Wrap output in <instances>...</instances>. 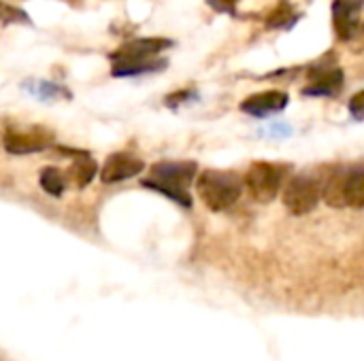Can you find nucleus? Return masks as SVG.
I'll return each instance as SVG.
<instances>
[{
	"mask_svg": "<svg viewBox=\"0 0 364 361\" xmlns=\"http://www.w3.org/2000/svg\"><path fill=\"white\" fill-rule=\"evenodd\" d=\"M173 47L168 38H136L124 43L115 53H111V74L113 77H134L145 72H158L166 68V60L158 57L164 49Z\"/></svg>",
	"mask_w": 364,
	"mask_h": 361,
	"instance_id": "1",
	"label": "nucleus"
},
{
	"mask_svg": "<svg viewBox=\"0 0 364 361\" xmlns=\"http://www.w3.org/2000/svg\"><path fill=\"white\" fill-rule=\"evenodd\" d=\"M196 172L194 162H158L151 166L149 177L141 179V185L166 196L181 209H192L190 183L198 179Z\"/></svg>",
	"mask_w": 364,
	"mask_h": 361,
	"instance_id": "2",
	"label": "nucleus"
},
{
	"mask_svg": "<svg viewBox=\"0 0 364 361\" xmlns=\"http://www.w3.org/2000/svg\"><path fill=\"white\" fill-rule=\"evenodd\" d=\"M245 187V179H241L232 170H203L196 179V191L205 206L213 213L228 211L237 204Z\"/></svg>",
	"mask_w": 364,
	"mask_h": 361,
	"instance_id": "3",
	"label": "nucleus"
},
{
	"mask_svg": "<svg viewBox=\"0 0 364 361\" xmlns=\"http://www.w3.org/2000/svg\"><path fill=\"white\" fill-rule=\"evenodd\" d=\"M322 198L333 209H364V170H337L322 183Z\"/></svg>",
	"mask_w": 364,
	"mask_h": 361,
	"instance_id": "4",
	"label": "nucleus"
},
{
	"mask_svg": "<svg viewBox=\"0 0 364 361\" xmlns=\"http://www.w3.org/2000/svg\"><path fill=\"white\" fill-rule=\"evenodd\" d=\"M288 166L273 162H256L245 172V189L252 194L256 202H273L277 194L284 189Z\"/></svg>",
	"mask_w": 364,
	"mask_h": 361,
	"instance_id": "5",
	"label": "nucleus"
},
{
	"mask_svg": "<svg viewBox=\"0 0 364 361\" xmlns=\"http://www.w3.org/2000/svg\"><path fill=\"white\" fill-rule=\"evenodd\" d=\"M322 200V181L309 174L292 177L284 187V206L288 213L301 217L311 213Z\"/></svg>",
	"mask_w": 364,
	"mask_h": 361,
	"instance_id": "6",
	"label": "nucleus"
},
{
	"mask_svg": "<svg viewBox=\"0 0 364 361\" xmlns=\"http://www.w3.org/2000/svg\"><path fill=\"white\" fill-rule=\"evenodd\" d=\"M53 143V134L45 128H26V130H6L2 145L4 151H9L11 155H26V153H38L49 149Z\"/></svg>",
	"mask_w": 364,
	"mask_h": 361,
	"instance_id": "7",
	"label": "nucleus"
},
{
	"mask_svg": "<svg viewBox=\"0 0 364 361\" xmlns=\"http://www.w3.org/2000/svg\"><path fill=\"white\" fill-rule=\"evenodd\" d=\"M145 162L132 153H111L107 157V162L102 164L100 170V179L102 183L111 185V183H122L128 181L132 177H136L139 172H143Z\"/></svg>",
	"mask_w": 364,
	"mask_h": 361,
	"instance_id": "8",
	"label": "nucleus"
},
{
	"mask_svg": "<svg viewBox=\"0 0 364 361\" xmlns=\"http://www.w3.org/2000/svg\"><path fill=\"white\" fill-rule=\"evenodd\" d=\"M309 79H311V83L303 89L305 96H335L343 87V70L335 64H331V66L320 64V66L311 68Z\"/></svg>",
	"mask_w": 364,
	"mask_h": 361,
	"instance_id": "9",
	"label": "nucleus"
},
{
	"mask_svg": "<svg viewBox=\"0 0 364 361\" xmlns=\"http://www.w3.org/2000/svg\"><path fill=\"white\" fill-rule=\"evenodd\" d=\"M288 102H290V96L286 91L271 89V91H260V94H252L250 98H245L241 102V111L252 117H269V115L284 111Z\"/></svg>",
	"mask_w": 364,
	"mask_h": 361,
	"instance_id": "10",
	"label": "nucleus"
},
{
	"mask_svg": "<svg viewBox=\"0 0 364 361\" xmlns=\"http://www.w3.org/2000/svg\"><path fill=\"white\" fill-rule=\"evenodd\" d=\"M364 0H335L333 2V23L339 38L350 40L360 23Z\"/></svg>",
	"mask_w": 364,
	"mask_h": 361,
	"instance_id": "11",
	"label": "nucleus"
},
{
	"mask_svg": "<svg viewBox=\"0 0 364 361\" xmlns=\"http://www.w3.org/2000/svg\"><path fill=\"white\" fill-rule=\"evenodd\" d=\"M75 162L73 166L66 170V181L73 183L77 189H83L85 185H90L98 172V164L94 157H90V153H77L73 155Z\"/></svg>",
	"mask_w": 364,
	"mask_h": 361,
	"instance_id": "12",
	"label": "nucleus"
},
{
	"mask_svg": "<svg viewBox=\"0 0 364 361\" xmlns=\"http://www.w3.org/2000/svg\"><path fill=\"white\" fill-rule=\"evenodd\" d=\"M38 183H41V187H43L47 194H51V196L60 198V196L64 194V189H66V183H68V181H66V172H62L60 168L49 166V168H43V170H41Z\"/></svg>",
	"mask_w": 364,
	"mask_h": 361,
	"instance_id": "13",
	"label": "nucleus"
},
{
	"mask_svg": "<svg viewBox=\"0 0 364 361\" xmlns=\"http://www.w3.org/2000/svg\"><path fill=\"white\" fill-rule=\"evenodd\" d=\"M23 87H28L32 94H36V98H43V100H53L58 96L70 98V91H66L64 87L49 83V81H28V83H23Z\"/></svg>",
	"mask_w": 364,
	"mask_h": 361,
	"instance_id": "14",
	"label": "nucleus"
},
{
	"mask_svg": "<svg viewBox=\"0 0 364 361\" xmlns=\"http://www.w3.org/2000/svg\"><path fill=\"white\" fill-rule=\"evenodd\" d=\"M290 15H292V9L290 6L277 9L275 11V17H271V21H269V28H284V30L292 28L299 17H290Z\"/></svg>",
	"mask_w": 364,
	"mask_h": 361,
	"instance_id": "15",
	"label": "nucleus"
},
{
	"mask_svg": "<svg viewBox=\"0 0 364 361\" xmlns=\"http://www.w3.org/2000/svg\"><path fill=\"white\" fill-rule=\"evenodd\" d=\"M350 113L356 119H364V91H358L352 100H350Z\"/></svg>",
	"mask_w": 364,
	"mask_h": 361,
	"instance_id": "16",
	"label": "nucleus"
},
{
	"mask_svg": "<svg viewBox=\"0 0 364 361\" xmlns=\"http://www.w3.org/2000/svg\"><path fill=\"white\" fill-rule=\"evenodd\" d=\"M190 96H194V91H188V89H183V91H177V94H173V96H168L166 98V106H177L179 102H186V100H190Z\"/></svg>",
	"mask_w": 364,
	"mask_h": 361,
	"instance_id": "17",
	"label": "nucleus"
},
{
	"mask_svg": "<svg viewBox=\"0 0 364 361\" xmlns=\"http://www.w3.org/2000/svg\"><path fill=\"white\" fill-rule=\"evenodd\" d=\"M235 2H237V0H209V4L215 6L220 13H222V11H224V13H235Z\"/></svg>",
	"mask_w": 364,
	"mask_h": 361,
	"instance_id": "18",
	"label": "nucleus"
}]
</instances>
